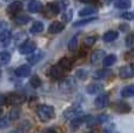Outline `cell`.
<instances>
[{"label": "cell", "mask_w": 134, "mask_h": 133, "mask_svg": "<svg viewBox=\"0 0 134 133\" xmlns=\"http://www.w3.org/2000/svg\"><path fill=\"white\" fill-rule=\"evenodd\" d=\"M45 11H46V13H49L51 15H57V14L60 13V6H59L58 2H49L46 6Z\"/></svg>", "instance_id": "12"}, {"label": "cell", "mask_w": 134, "mask_h": 133, "mask_svg": "<svg viewBox=\"0 0 134 133\" xmlns=\"http://www.w3.org/2000/svg\"><path fill=\"white\" fill-rule=\"evenodd\" d=\"M31 74V67L28 65H21L15 70V75L19 78H25Z\"/></svg>", "instance_id": "9"}, {"label": "cell", "mask_w": 134, "mask_h": 133, "mask_svg": "<svg viewBox=\"0 0 134 133\" xmlns=\"http://www.w3.org/2000/svg\"><path fill=\"white\" fill-rule=\"evenodd\" d=\"M37 114L41 121H49L54 117V108L48 105H40L37 107Z\"/></svg>", "instance_id": "1"}, {"label": "cell", "mask_w": 134, "mask_h": 133, "mask_svg": "<svg viewBox=\"0 0 134 133\" xmlns=\"http://www.w3.org/2000/svg\"><path fill=\"white\" fill-rule=\"evenodd\" d=\"M28 11L32 12V13H37V12H40L42 11V4L40 1H32L28 6Z\"/></svg>", "instance_id": "17"}, {"label": "cell", "mask_w": 134, "mask_h": 133, "mask_svg": "<svg viewBox=\"0 0 134 133\" xmlns=\"http://www.w3.org/2000/svg\"><path fill=\"white\" fill-rule=\"evenodd\" d=\"M64 28H65V25L63 23H60V21H53L48 27V32L52 33V34H58Z\"/></svg>", "instance_id": "8"}, {"label": "cell", "mask_w": 134, "mask_h": 133, "mask_svg": "<svg viewBox=\"0 0 134 133\" xmlns=\"http://www.w3.org/2000/svg\"><path fill=\"white\" fill-rule=\"evenodd\" d=\"M87 133H97L95 131H91V132H87Z\"/></svg>", "instance_id": "42"}, {"label": "cell", "mask_w": 134, "mask_h": 133, "mask_svg": "<svg viewBox=\"0 0 134 133\" xmlns=\"http://www.w3.org/2000/svg\"><path fill=\"white\" fill-rule=\"evenodd\" d=\"M51 75L53 79H61L64 77V70L63 67H60V65L53 66L51 68Z\"/></svg>", "instance_id": "13"}, {"label": "cell", "mask_w": 134, "mask_h": 133, "mask_svg": "<svg viewBox=\"0 0 134 133\" xmlns=\"http://www.w3.org/2000/svg\"><path fill=\"white\" fill-rule=\"evenodd\" d=\"M30 20H31V16L30 15H25V14H24V15L16 16V18L14 19V23H15L16 25H26Z\"/></svg>", "instance_id": "23"}, {"label": "cell", "mask_w": 134, "mask_h": 133, "mask_svg": "<svg viewBox=\"0 0 134 133\" xmlns=\"http://www.w3.org/2000/svg\"><path fill=\"white\" fill-rule=\"evenodd\" d=\"M94 104H95V106H97L98 108H104V107H106V106L109 104L108 94H107V93H102V94H100V96L98 97L97 99H95Z\"/></svg>", "instance_id": "5"}, {"label": "cell", "mask_w": 134, "mask_h": 133, "mask_svg": "<svg viewBox=\"0 0 134 133\" xmlns=\"http://www.w3.org/2000/svg\"><path fill=\"white\" fill-rule=\"evenodd\" d=\"M11 60V54L8 52H0V66L7 65Z\"/></svg>", "instance_id": "22"}, {"label": "cell", "mask_w": 134, "mask_h": 133, "mask_svg": "<svg viewBox=\"0 0 134 133\" xmlns=\"http://www.w3.org/2000/svg\"><path fill=\"white\" fill-rule=\"evenodd\" d=\"M121 16H122L124 19H126V20H132L134 18V14L131 13V12H125V13L121 14Z\"/></svg>", "instance_id": "33"}, {"label": "cell", "mask_w": 134, "mask_h": 133, "mask_svg": "<svg viewBox=\"0 0 134 133\" xmlns=\"http://www.w3.org/2000/svg\"><path fill=\"white\" fill-rule=\"evenodd\" d=\"M1 114H2V108L0 107V117H1Z\"/></svg>", "instance_id": "41"}, {"label": "cell", "mask_w": 134, "mask_h": 133, "mask_svg": "<svg viewBox=\"0 0 134 133\" xmlns=\"http://www.w3.org/2000/svg\"><path fill=\"white\" fill-rule=\"evenodd\" d=\"M59 65H60V67H63L64 71H69L73 66V60L69 58H63L59 61Z\"/></svg>", "instance_id": "14"}, {"label": "cell", "mask_w": 134, "mask_h": 133, "mask_svg": "<svg viewBox=\"0 0 134 133\" xmlns=\"http://www.w3.org/2000/svg\"><path fill=\"white\" fill-rule=\"evenodd\" d=\"M104 133H116V132L112 131V130H109V129H106V130H105V132H104Z\"/></svg>", "instance_id": "40"}, {"label": "cell", "mask_w": 134, "mask_h": 133, "mask_svg": "<svg viewBox=\"0 0 134 133\" xmlns=\"http://www.w3.org/2000/svg\"><path fill=\"white\" fill-rule=\"evenodd\" d=\"M7 125V121L5 119H1L0 120V127H5Z\"/></svg>", "instance_id": "36"}, {"label": "cell", "mask_w": 134, "mask_h": 133, "mask_svg": "<svg viewBox=\"0 0 134 133\" xmlns=\"http://www.w3.org/2000/svg\"><path fill=\"white\" fill-rule=\"evenodd\" d=\"M97 41V37L95 35H92V37H87L85 40H83V44L86 45V46H92V45H94V42Z\"/></svg>", "instance_id": "30"}, {"label": "cell", "mask_w": 134, "mask_h": 133, "mask_svg": "<svg viewBox=\"0 0 134 133\" xmlns=\"http://www.w3.org/2000/svg\"><path fill=\"white\" fill-rule=\"evenodd\" d=\"M44 133H57V132H55V130H53V129H48V130H46Z\"/></svg>", "instance_id": "38"}, {"label": "cell", "mask_w": 134, "mask_h": 133, "mask_svg": "<svg viewBox=\"0 0 134 133\" xmlns=\"http://www.w3.org/2000/svg\"><path fill=\"white\" fill-rule=\"evenodd\" d=\"M113 108L119 113H128L131 111V106L124 101H118L116 104H114Z\"/></svg>", "instance_id": "11"}, {"label": "cell", "mask_w": 134, "mask_h": 133, "mask_svg": "<svg viewBox=\"0 0 134 133\" xmlns=\"http://www.w3.org/2000/svg\"><path fill=\"white\" fill-rule=\"evenodd\" d=\"M30 82H31V85H32L34 88H37V87H40V86H41V80H40V78L38 77V75H33V77L31 78Z\"/></svg>", "instance_id": "28"}, {"label": "cell", "mask_w": 134, "mask_h": 133, "mask_svg": "<svg viewBox=\"0 0 134 133\" xmlns=\"http://www.w3.org/2000/svg\"><path fill=\"white\" fill-rule=\"evenodd\" d=\"M35 49H37V45H35V42L32 41V40H27V41H25L19 47V52H20L21 54H31V53H33Z\"/></svg>", "instance_id": "2"}, {"label": "cell", "mask_w": 134, "mask_h": 133, "mask_svg": "<svg viewBox=\"0 0 134 133\" xmlns=\"http://www.w3.org/2000/svg\"><path fill=\"white\" fill-rule=\"evenodd\" d=\"M30 31H31V33H33V34H38V33L44 31V24L40 23V21H35V23L32 25V27H31Z\"/></svg>", "instance_id": "20"}, {"label": "cell", "mask_w": 134, "mask_h": 133, "mask_svg": "<svg viewBox=\"0 0 134 133\" xmlns=\"http://www.w3.org/2000/svg\"><path fill=\"white\" fill-rule=\"evenodd\" d=\"M72 16H73V12H72V11H67L66 13H64V20L69 21L72 19Z\"/></svg>", "instance_id": "35"}, {"label": "cell", "mask_w": 134, "mask_h": 133, "mask_svg": "<svg viewBox=\"0 0 134 133\" xmlns=\"http://www.w3.org/2000/svg\"><path fill=\"white\" fill-rule=\"evenodd\" d=\"M104 54H105L104 51H95L94 53L92 54V57H91V60H92V63L95 64V63H98L99 60H101L102 57H104Z\"/></svg>", "instance_id": "26"}, {"label": "cell", "mask_w": 134, "mask_h": 133, "mask_svg": "<svg viewBox=\"0 0 134 133\" xmlns=\"http://www.w3.org/2000/svg\"><path fill=\"white\" fill-rule=\"evenodd\" d=\"M21 9H23V2L21 1H13V2H11V4L7 6L6 11H7V13L8 14L13 15V14L19 13Z\"/></svg>", "instance_id": "6"}, {"label": "cell", "mask_w": 134, "mask_h": 133, "mask_svg": "<svg viewBox=\"0 0 134 133\" xmlns=\"http://www.w3.org/2000/svg\"><path fill=\"white\" fill-rule=\"evenodd\" d=\"M116 61V57L114 54H109V56H106L104 59H102V65L105 67H109V66L114 65Z\"/></svg>", "instance_id": "16"}, {"label": "cell", "mask_w": 134, "mask_h": 133, "mask_svg": "<svg viewBox=\"0 0 134 133\" xmlns=\"http://www.w3.org/2000/svg\"><path fill=\"white\" fill-rule=\"evenodd\" d=\"M80 113H81V111L79 110V108H69V110H67L65 112V117L67 119H74V118H76Z\"/></svg>", "instance_id": "19"}, {"label": "cell", "mask_w": 134, "mask_h": 133, "mask_svg": "<svg viewBox=\"0 0 134 133\" xmlns=\"http://www.w3.org/2000/svg\"><path fill=\"white\" fill-rule=\"evenodd\" d=\"M5 1H9V0H5Z\"/></svg>", "instance_id": "44"}, {"label": "cell", "mask_w": 134, "mask_h": 133, "mask_svg": "<svg viewBox=\"0 0 134 133\" xmlns=\"http://www.w3.org/2000/svg\"><path fill=\"white\" fill-rule=\"evenodd\" d=\"M118 37H119L118 32H115V31H108V32H106L104 34V40L106 42H112L118 39Z\"/></svg>", "instance_id": "15"}, {"label": "cell", "mask_w": 134, "mask_h": 133, "mask_svg": "<svg viewBox=\"0 0 134 133\" xmlns=\"http://www.w3.org/2000/svg\"><path fill=\"white\" fill-rule=\"evenodd\" d=\"M121 96L124 98H130V97L134 96V85H128V86L124 87L121 90Z\"/></svg>", "instance_id": "18"}, {"label": "cell", "mask_w": 134, "mask_h": 133, "mask_svg": "<svg viewBox=\"0 0 134 133\" xmlns=\"http://www.w3.org/2000/svg\"><path fill=\"white\" fill-rule=\"evenodd\" d=\"M97 13V8L95 7H85V8L80 9L79 15L80 16H87V15H92V14Z\"/></svg>", "instance_id": "21"}, {"label": "cell", "mask_w": 134, "mask_h": 133, "mask_svg": "<svg viewBox=\"0 0 134 133\" xmlns=\"http://www.w3.org/2000/svg\"><path fill=\"white\" fill-rule=\"evenodd\" d=\"M19 113H20V110H19V108H14V110H12L9 118H11V119H16V118L19 117Z\"/></svg>", "instance_id": "32"}, {"label": "cell", "mask_w": 134, "mask_h": 133, "mask_svg": "<svg viewBox=\"0 0 134 133\" xmlns=\"http://www.w3.org/2000/svg\"><path fill=\"white\" fill-rule=\"evenodd\" d=\"M115 7L116 8H121V9L130 8L131 7V0H116Z\"/></svg>", "instance_id": "24"}, {"label": "cell", "mask_w": 134, "mask_h": 133, "mask_svg": "<svg viewBox=\"0 0 134 133\" xmlns=\"http://www.w3.org/2000/svg\"><path fill=\"white\" fill-rule=\"evenodd\" d=\"M133 44H134V35L130 34L127 38H126V45H127V46H132Z\"/></svg>", "instance_id": "34"}, {"label": "cell", "mask_w": 134, "mask_h": 133, "mask_svg": "<svg viewBox=\"0 0 134 133\" xmlns=\"http://www.w3.org/2000/svg\"><path fill=\"white\" fill-rule=\"evenodd\" d=\"M78 37H79V34L74 35V37L71 39V41L68 42V49L69 51L74 52L76 49V47H78Z\"/></svg>", "instance_id": "27"}, {"label": "cell", "mask_w": 134, "mask_h": 133, "mask_svg": "<svg viewBox=\"0 0 134 133\" xmlns=\"http://www.w3.org/2000/svg\"><path fill=\"white\" fill-rule=\"evenodd\" d=\"M119 75L121 79H128V78H133L134 77V64L131 65L124 66L119 70Z\"/></svg>", "instance_id": "3"}, {"label": "cell", "mask_w": 134, "mask_h": 133, "mask_svg": "<svg viewBox=\"0 0 134 133\" xmlns=\"http://www.w3.org/2000/svg\"><path fill=\"white\" fill-rule=\"evenodd\" d=\"M4 103H6V97L0 94V104H4Z\"/></svg>", "instance_id": "37"}, {"label": "cell", "mask_w": 134, "mask_h": 133, "mask_svg": "<svg viewBox=\"0 0 134 133\" xmlns=\"http://www.w3.org/2000/svg\"><path fill=\"white\" fill-rule=\"evenodd\" d=\"M108 71H98L97 73H95L94 77L97 78V79H102V78H105L107 74H108Z\"/></svg>", "instance_id": "31"}, {"label": "cell", "mask_w": 134, "mask_h": 133, "mask_svg": "<svg viewBox=\"0 0 134 133\" xmlns=\"http://www.w3.org/2000/svg\"><path fill=\"white\" fill-rule=\"evenodd\" d=\"M11 39H12V34L9 31H2L0 33V47L1 48H5L9 45L11 42Z\"/></svg>", "instance_id": "7"}, {"label": "cell", "mask_w": 134, "mask_h": 133, "mask_svg": "<svg viewBox=\"0 0 134 133\" xmlns=\"http://www.w3.org/2000/svg\"><path fill=\"white\" fill-rule=\"evenodd\" d=\"M81 2H85V4H91V2L95 1V0H80Z\"/></svg>", "instance_id": "39"}, {"label": "cell", "mask_w": 134, "mask_h": 133, "mask_svg": "<svg viewBox=\"0 0 134 133\" xmlns=\"http://www.w3.org/2000/svg\"><path fill=\"white\" fill-rule=\"evenodd\" d=\"M42 57H44V53H42L41 51H37V49H35V51L32 53V56H30L27 58V61L31 64V65H35V64H38L40 60H41Z\"/></svg>", "instance_id": "10"}, {"label": "cell", "mask_w": 134, "mask_h": 133, "mask_svg": "<svg viewBox=\"0 0 134 133\" xmlns=\"http://www.w3.org/2000/svg\"><path fill=\"white\" fill-rule=\"evenodd\" d=\"M0 78H1V72H0Z\"/></svg>", "instance_id": "43"}, {"label": "cell", "mask_w": 134, "mask_h": 133, "mask_svg": "<svg viewBox=\"0 0 134 133\" xmlns=\"http://www.w3.org/2000/svg\"><path fill=\"white\" fill-rule=\"evenodd\" d=\"M97 20V18H88V19H85V20H80V21H76L75 24H74V27H79V26H82V25H86V24L88 23H92V21H95Z\"/></svg>", "instance_id": "29"}, {"label": "cell", "mask_w": 134, "mask_h": 133, "mask_svg": "<svg viewBox=\"0 0 134 133\" xmlns=\"http://www.w3.org/2000/svg\"><path fill=\"white\" fill-rule=\"evenodd\" d=\"M25 101V97L18 93H11L6 97V103L11 104V105H18Z\"/></svg>", "instance_id": "4"}, {"label": "cell", "mask_w": 134, "mask_h": 133, "mask_svg": "<svg viewBox=\"0 0 134 133\" xmlns=\"http://www.w3.org/2000/svg\"><path fill=\"white\" fill-rule=\"evenodd\" d=\"M101 90H102V85H100V84H92V85H90V86H87V92L91 94L98 93V92H100Z\"/></svg>", "instance_id": "25"}]
</instances>
